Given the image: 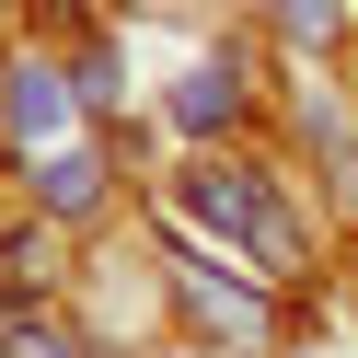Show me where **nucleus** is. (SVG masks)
<instances>
[{
	"mask_svg": "<svg viewBox=\"0 0 358 358\" xmlns=\"http://www.w3.org/2000/svg\"><path fill=\"white\" fill-rule=\"evenodd\" d=\"M173 208H185L208 243H243L255 278H301V266H312L301 208H289V185L266 162H173Z\"/></svg>",
	"mask_w": 358,
	"mask_h": 358,
	"instance_id": "f257e3e1",
	"label": "nucleus"
},
{
	"mask_svg": "<svg viewBox=\"0 0 358 358\" xmlns=\"http://www.w3.org/2000/svg\"><path fill=\"white\" fill-rule=\"evenodd\" d=\"M70 104H81V93L47 70V58H0V139H12V150H58Z\"/></svg>",
	"mask_w": 358,
	"mask_h": 358,
	"instance_id": "f03ea898",
	"label": "nucleus"
},
{
	"mask_svg": "<svg viewBox=\"0 0 358 358\" xmlns=\"http://www.w3.org/2000/svg\"><path fill=\"white\" fill-rule=\"evenodd\" d=\"M173 127H185V139H220V127H243V58H196L185 81H173Z\"/></svg>",
	"mask_w": 358,
	"mask_h": 358,
	"instance_id": "7ed1b4c3",
	"label": "nucleus"
},
{
	"mask_svg": "<svg viewBox=\"0 0 358 358\" xmlns=\"http://www.w3.org/2000/svg\"><path fill=\"white\" fill-rule=\"evenodd\" d=\"M35 208L47 220H93L104 208V162L93 150H47V162H35Z\"/></svg>",
	"mask_w": 358,
	"mask_h": 358,
	"instance_id": "20e7f679",
	"label": "nucleus"
},
{
	"mask_svg": "<svg viewBox=\"0 0 358 358\" xmlns=\"http://www.w3.org/2000/svg\"><path fill=\"white\" fill-rule=\"evenodd\" d=\"M312 139L335 150V196H347V208H358V127H347V116H312Z\"/></svg>",
	"mask_w": 358,
	"mask_h": 358,
	"instance_id": "39448f33",
	"label": "nucleus"
},
{
	"mask_svg": "<svg viewBox=\"0 0 358 358\" xmlns=\"http://www.w3.org/2000/svg\"><path fill=\"white\" fill-rule=\"evenodd\" d=\"M116 81H127V58H116V47H93V58H81V81H70V93H81V104L104 116V104H116Z\"/></svg>",
	"mask_w": 358,
	"mask_h": 358,
	"instance_id": "423d86ee",
	"label": "nucleus"
},
{
	"mask_svg": "<svg viewBox=\"0 0 358 358\" xmlns=\"http://www.w3.org/2000/svg\"><path fill=\"white\" fill-rule=\"evenodd\" d=\"M173 358H196V347H173Z\"/></svg>",
	"mask_w": 358,
	"mask_h": 358,
	"instance_id": "0eeeda50",
	"label": "nucleus"
},
{
	"mask_svg": "<svg viewBox=\"0 0 358 358\" xmlns=\"http://www.w3.org/2000/svg\"><path fill=\"white\" fill-rule=\"evenodd\" d=\"M0 12H12V0H0Z\"/></svg>",
	"mask_w": 358,
	"mask_h": 358,
	"instance_id": "6e6552de",
	"label": "nucleus"
}]
</instances>
